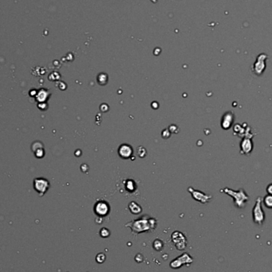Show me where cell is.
Here are the masks:
<instances>
[{
	"mask_svg": "<svg viewBox=\"0 0 272 272\" xmlns=\"http://www.w3.org/2000/svg\"><path fill=\"white\" fill-rule=\"evenodd\" d=\"M263 202L266 207L268 209H272V195L267 194L263 198Z\"/></svg>",
	"mask_w": 272,
	"mask_h": 272,
	"instance_id": "7c38bea8",
	"label": "cell"
},
{
	"mask_svg": "<svg viewBox=\"0 0 272 272\" xmlns=\"http://www.w3.org/2000/svg\"><path fill=\"white\" fill-rule=\"evenodd\" d=\"M109 235H110V231H109V230L107 229V228H106V227H103L102 229H101V231H100V236H101L106 238V237L109 236Z\"/></svg>",
	"mask_w": 272,
	"mask_h": 272,
	"instance_id": "5bb4252c",
	"label": "cell"
},
{
	"mask_svg": "<svg viewBox=\"0 0 272 272\" xmlns=\"http://www.w3.org/2000/svg\"><path fill=\"white\" fill-rule=\"evenodd\" d=\"M48 186H49L48 181L46 180H45V179L38 178L34 180V189L38 192L44 193L46 191L47 189H48Z\"/></svg>",
	"mask_w": 272,
	"mask_h": 272,
	"instance_id": "30bf717a",
	"label": "cell"
},
{
	"mask_svg": "<svg viewBox=\"0 0 272 272\" xmlns=\"http://www.w3.org/2000/svg\"><path fill=\"white\" fill-rule=\"evenodd\" d=\"M126 226H130L133 233L138 234L141 232L149 231V230H150V228L154 229L155 227V221L154 219H149V220L140 219L138 221L131 222Z\"/></svg>",
	"mask_w": 272,
	"mask_h": 272,
	"instance_id": "7a4b0ae2",
	"label": "cell"
},
{
	"mask_svg": "<svg viewBox=\"0 0 272 272\" xmlns=\"http://www.w3.org/2000/svg\"><path fill=\"white\" fill-rule=\"evenodd\" d=\"M221 191L224 193L225 194L229 195L230 196H232L233 198V201H234L235 206L239 208V209H243L245 207L246 203L249 201V196L247 194V193L245 192V190H243V188H241L237 191L228 189V188H224L223 190H221Z\"/></svg>",
	"mask_w": 272,
	"mask_h": 272,
	"instance_id": "6da1fadb",
	"label": "cell"
},
{
	"mask_svg": "<svg viewBox=\"0 0 272 272\" xmlns=\"http://www.w3.org/2000/svg\"><path fill=\"white\" fill-rule=\"evenodd\" d=\"M267 57L265 55H261L259 56L257 59L256 62L253 65V73H254L256 76H261L265 70L266 65H265V59Z\"/></svg>",
	"mask_w": 272,
	"mask_h": 272,
	"instance_id": "ba28073f",
	"label": "cell"
},
{
	"mask_svg": "<svg viewBox=\"0 0 272 272\" xmlns=\"http://www.w3.org/2000/svg\"><path fill=\"white\" fill-rule=\"evenodd\" d=\"M240 147V154H243V155H248L253 150L254 145L252 143V138L246 137V138H242Z\"/></svg>",
	"mask_w": 272,
	"mask_h": 272,
	"instance_id": "52a82bcc",
	"label": "cell"
},
{
	"mask_svg": "<svg viewBox=\"0 0 272 272\" xmlns=\"http://www.w3.org/2000/svg\"><path fill=\"white\" fill-rule=\"evenodd\" d=\"M95 212L97 215L101 216H106V215L108 214V212H109V207L107 204H106L104 201H101V202H98L96 204V206H95Z\"/></svg>",
	"mask_w": 272,
	"mask_h": 272,
	"instance_id": "8fae6325",
	"label": "cell"
},
{
	"mask_svg": "<svg viewBox=\"0 0 272 272\" xmlns=\"http://www.w3.org/2000/svg\"><path fill=\"white\" fill-rule=\"evenodd\" d=\"M266 191L267 193V194H270V195H272V183L269 184L267 185V187L266 189Z\"/></svg>",
	"mask_w": 272,
	"mask_h": 272,
	"instance_id": "2e32d148",
	"label": "cell"
},
{
	"mask_svg": "<svg viewBox=\"0 0 272 272\" xmlns=\"http://www.w3.org/2000/svg\"><path fill=\"white\" fill-rule=\"evenodd\" d=\"M105 259H106V256H105V255L104 253H100L96 255V262L99 263H104L105 261Z\"/></svg>",
	"mask_w": 272,
	"mask_h": 272,
	"instance_id": "4fadbf2b",
	"label": "cell"
},
{
	"mask_svg": "<svg viewBox=\"0 0 272 272\" xmlns=\"http://www.w3.org/2000/svg\"><path fill=\"white\" fill-rule=\"evenodd\" d=\"M235 119L234 114L232 112H227L222 117L221 119V127L224 130H228L233 124Z\"/></svg>",
	"mask_w": 272,
	"mask_h": 272,
	"instance_id": "9c48e42d",
	"label": "cell"
},
{
	"mask_svg": "<svg viewBox=\"0 0 272 272\" xmlns=\"http://www.w3.org/2000/svg\"><path fill=\"white\" fill-rule=\"evenodd\" d=\"M154 248L157 251H160L162 248V243L160 240H155L154 242Z\"/></svg>",
	"mask_w": 272,
	"mask_h": 272,
	"instance_id": "9a60e30c",
	"label": "cell"
},
{
	"mask_svg": "<svg viewBox=\"0 0 272 272\" xmlns=\"http://www.w3.org/2000/svg\"><path fill=\"white\" fill-rule=\"evenodd\" d=\"M248 128H249L248 125L246 124L245 123H244V124L242 125L240 124V123H237L233 127V129H234L233 130L234 134L237 135L238 137H242V138H246V137L252 138L254 137V134Z\"/></svg>",
	"mask_w": 272,
	"mask_h": 272,
	"instance_id": "277c9868",
	"label": "cell"
},
{
	"mask_svg": "<svg viewBox=\"0 0 272 272\" xmlns=\"http://www.w3.org/2000/svg\"><path fill=\"white\" fill-rule=\"evenodd\" d=\"M263 197L258 196L255 200L254 207L252 209V217L255 224L258 225H263L265 221V213L262 208Z\"/></svg>",
	"mask_w": 272,
	"mask_h": 272,
	"instance_id": "3957f363",
	"label": "cell"
},
{
	"mask_svg": "<svg viewBox=\"0 0 272 272\" xmlns=\"http://www.w3.org/2000/svg\"><path fill=\"white\" fill-rule=\"evenodd\" d=\"M172 241L178 250L185 249L187 245V239L180 232H174L172 234Z\"/></svg>",
	"mask_w": 272,
	"mask_h": 272,
	"instance_id": "8992f818",
	"label": "cell"
},
{
	"mask_svg": "<svg viewBox=\"0 0 272 272\" xmlns=\"http://www.w3.org/2000/svg\"><path fill=\"white\" fill-rule=\"evenodd\" d=\"M193 259L190 255L188 253H184V254L181 255V256L178 257L177 259L172 261L170 263V267L172 268L176 269V268L181 267V266L184 265V264L185 265H190V263H193Z\"/></svg>",
	"mask_w": 272,
	"mask_h": 272,
	"instance_id": "5b68a950",
	"label": "cell"
}]
</instances>
